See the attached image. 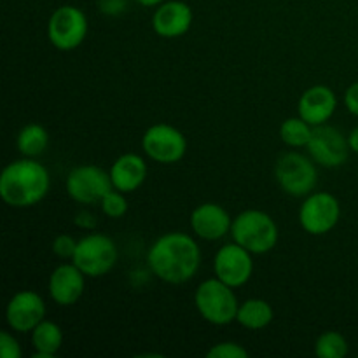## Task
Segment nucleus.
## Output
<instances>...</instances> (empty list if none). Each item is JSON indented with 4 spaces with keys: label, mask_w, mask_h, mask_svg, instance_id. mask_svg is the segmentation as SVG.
<instances>
[{
    "label": "nucleus",
    "mask_w": 358,
    "mask_h": 358,
    "mask_svg": "<svg viewBox=\"0 0 358 358\" xmlns=\"http://www.w3.org/2000/svg\"><path fill=\"white\" fill-rule=\"evenodd\" d=\"M100 210L105 217L108 219H121L128 212V199H126L124 192L117 191V189H110L107 194L101 198Z\"/></svg>",
    "instance_id": "b1692460"
},
{
    "label": "nucleus",
    "mask_w": 358,
    "mask_h": 358,
    "mask_svg": "<svg viewBox=\"0 0 358 358\" xmlns=\"http://www.w3.org/2000/svg\"><path fill=\"white\" fill-rule=\"evenodd\" d=\"M194 21L191 6L182 0H166L152 14V28L159 37L178 38L187 34Z\"/></svg>",
    "instance_id": "dca6fc26"
},
{
    "label": "nucleus",
    "mask_w": 358,
    "mask_h": 358,
    "mask_svg": "<svg viewBox=\"0 0 358 358\" xmlns=\"http://www.w3.org/2000/svg\"><path fill=\"white\" fill-rule=\"evenodd\" d=\"M16 147L23 157L37 159L49 147L48 129L42 124H37V122H30V124L23 126L16 136Z\"/></svg>",
    "instance_id": "412c9836"
},
{
    "label": "nucleus",
    "mask_w": 358,
    "mask_h": 358,
    "mask_svg": "<svg viewBox=\"0 0 358 358\" xmlns=\"http://www.w3.org/2000/svg\"><path fill=\"white\" fill-rule=\"evenodd\" d=\"M119 261V250L115 241L103 233H94L80 238L77 241L76 254L72 262L87 276V278H101L115 268Z\"/></svg>",
    "instance_id": "423d86ee"
},
{
    "label": "nucleus",
    "mask_w": 358,
    "mask_h": 358,
    "mask_svg": "<svg viewBox=\"0 0 358 358\" xmlns=\"http://www.w3.org/2000/svg\"><path fill=\"white\" fill-rule=\"evenodd\" d=\"M0 357L2 358H21L23 350H21L20 341L10 334L9 331L0 332Z\"/></svg>",
    "instance_id": "bb28decb"
},
{
    "label": "nucleus",
    "mask_w": 358,
    "mask_h": 358,
    "mask_svg": "<svg viewBox=\"0 0 358 358\" xmlns=\"http://www.w3.org/2000/svg\"><path fill=\"white\" fill-rule=\"evenodd\" d=\"M273 318H275V310L268 301L261 297H252L240 303L236 315V322L247 331H262L271 325Z\"/></svg>",
    "instance_id": "6ab92c4d"
},
{
    "label": "nucleus",
    "mask_w": 358,
    "mask_h": 358,
    "mask_svg": "<svg viewBox=\"0 0 358 358\" xmlns=\"http://www.w3.org/2000/svg\"><path fill=\"white\" fill-rule=\"evenodd\" d=\"M313 135V126L304 121L303 117H289L280 124V138L287 147L303 149L310 143Z\"/></svg>",
    "instance_id": "4be33fe9"
},
{
    "label": "nucleus",
    "mask_w": 358,
    "mask_h": 358,
    "mask_svg": "<svg viewBox=\"0 0 358 358\" xmlns=\"http://www.w3.org/2000/svg\"><path fill=\"white\" fill-rule=\"evenodd\" d=\"M136 3H140V6L143 7H157L161 6L163 2H166V0H135Z\"/></svg>",
    "instance_id": "2f4dec72"
},
{
    "label": "nucleus",
    "mask_w": 358,
    "mask_h": 358,
    "mask_svg": "<svg viewBox=\"0 0 358 358\" xmlns=\"http://www.w3.org/2000/svg\"><path fill=\"white\" fill-rule=\"evenodd\" d=\"M231 238L254 255H264L278 245L280 229L269 213L250 208L234 217Z\"/></svg>",
    "instance_id": "7ed1b4c3"
},
{
    "label": "nucleus",
    "mask_w": 358,
    "mask_h": 358,
    "mask_svg": "<svg viewBox=\"0 0 358 358\" xmlns=\"http://www.w3.org/2000/svg\"><path fill=\"white\" fill-rule=\"evenodd\" d=\"M77 241L73 236L70 234H58V236L52 240V254L59 259H70L72 261L73 254H76V248H77Z\"/></svg>",
    "instance_id": "a878e982"
},
{
    "label": "nucleus",
    "mask_w": 358,
    "mask_h": 358,
    "mask_svg": "<svg viewBox=\"0 0 358 358\" xmlns=\"http://www.w3.org/2000/svg\"><path fill=\"white\" fill-rule=\"evenodd\" d=\"M189 226L192 234L199 240L219 241L231 234L233 217L219 203H201L191 212Z\"/></svg>",
    "instance_id": "4468645a"
},
{
    "label": "nucleus",
    "mask_w": 358,
    "mask_h": 358,
    "mask_svg": "<svg viewBox=\"0 0 358 358\" xmlns=\"http://www.w3.org/2000/svg\"><path fill=\"white\" fill-rule=\"evenodd\" d=\"M206 357L212 358H248V350L240 343L224 341L217 343L206 352Z\"/></svg>",
    "instance_id": "393cba45"
},
{
    "label": "nucleus",
    "mask_w": 358,
    "mask_h": 358,
    "mask_svg": "<svg viewBox=\"0 0 358 358\" xmlns=\"http://www.w3.org/2000/svg\"><path fill=\"white\" fill-rule=\"evenodd\" d=\"M213 273L233 289L247 285L254 275V254L236 241L222 245L213 257Z\"/></svg>",
    "instance_id": "9b49d317"
},
{
    "label": "nucleus",
    "mask_w": 358,
    "mask_h": 358,
    "mask_svg": "<svg viewBox=\"0 0 358 358\" xmlns=\"http://www.w3.org/2000/svg\"><path fill=\"white\" fill-rule=\"evenodd\" d=\"M142 149L149 159L157 164H175L187 152V138L175 126L157 122L142 135Z\"/></svg>",
    "instance_id": "1a4fd4ad"
},
{
    "label": "nucleus",
    "mask_w": 358,
    "mask_h": 358,
    "mask_svg": "<svg viewBox=\"0 0 358 358\" xmlns=\"http://www.w3.org/2000/svg\"><path fill=\"white\" fill-rule=\"evenodd\" d=\"M348 143H350V149H352V152L358 154V126H357V128H353L352 131H350Z\"/></svg>",
    "instance_id": "7c9ffc66"
},
{
    "label": "nucleus",
    "mask_w": 358,
    "mask_h": 358,
    "mask_svg": "<svg viewBox=\"0 0 358 358\" xmlns=\"http://www.w3.org/2000/svg\"><path fill=\"white\" fill-rule=\"evenodd\" d=\"M234 290L236 289L220 282L217 276L199 283L194 292V306L199 317L217 327L236 322L240 303Z\"/></svg>",
    "instance_id": "20e7f679"
},
{
    "label": "nucleus",
    "mask_w": 358,
    "mask_h": 358,
    "mask_svg": "<svg viewBox=\"0 0 358 358\" xmlns=\"http://www.w3.org/2000/svg\"><path fill=\"white\" fill-rule=\"evenodd\" d=\"M341 219L339 199L329 191H313L299 206V224L304 233L324 236L331 233Z\"/></svg>",
    "instance_id": "0eeeda50"
},
{
    "label": "nucleus",
    "mask_w": 358,
    "mask_h": 358,
    "mask_svg": "<svg viewBox=\"0 0 358 358\" xmlns=\"http://www.w3.org/2000/svg\"><path fill=\"white\" fill-rule=\"evenodd\" d=\"M73 222H76V226L80 227V229L93 231L94 227H96V217H94L90 210H80L76 215V219H73Z\"/></svg>",
    "instance_id": "c756f323"
},
{
    "label": "nucleus",
    "mask_w": 358,
    "mask_h": 358,
    "mask_svg": "<svg viewBox=\"0 0 358 358\" xmlns=\"http://www.w3.org/2000/svg\"><path fill=\"white\" fill-rule=\"evenodd\" d=\"M306 149L311 159L320 164L322 168L343 166L348 161L350 152H352L348 136L343 135L341 129L329 124L315 126L313 135H311Z\"/></svg>",
    "instance_id": "f8f14e48"
},
{
    "label": "nucleus",
    "mask_w": 358,
    "mask_h": 358,
    "mask_svg": "<svg viewBox=\"0 0 358 358\" xmlns=\"http://www.w3.org/2000/svg\"><path fill=\"white\" fill-rule=\"evenodd\" d=\"M126 6H128L126 0H100L101 13L107 16H119L121 13H124Z\"/></svg>",
    "instance_id": "c85d7f7f"
},
{
    "label": "nucleus",
    "mask_w": 358,
    "mask_h": 358,
    "mask_svg": "<svg viewBox=\"0 0 358 358\" xmlns=\"http://www.w3.org/2000/svg\"><path fill=\"white\" fill-rule=\"evenodd\" d=\"M147 266L161 282L182 285L191 282L201 266V248L194 236L180 231L164 233L150 245Z\"/></svg>",
    "instance_id": "f257e3e1"
},
{
    "label": "nucleus",
    "mask_w": 358,
    "mask_h": 358,
    "mask_svg": "<svg viewBox=\"0 0 358 358\" xmlns=\"http://www.w3.org/2000/svg\"><path fill=\"white\" fill-rule=\"evenodd\" d=\"M35 358H52L63 346V331L56 322L44 320L30 332Z\"/></svg>",
    "instance_id": "aec40b11"
},
{
    "label": "nucleus",
    "mask_w": 358,
    "mask_h": 358,
    "mask_svg": "<svg viewBox=\"0 0 358 358\" xmlns=\"http://www.w3.org/2000/svg\"><path fill=\"white\" fill-rule=\"evenodd\" d=\"M51 189L48 168L34 157H21L7 164L0 175V198L10 208H31Z\"/></svg>",
    "instance_id": "f03ea898"
},
{
    "label": "nucleus",
    "mask_w": 358,
    "mask_h": 358,
    "mask_svg": "<svg viewBox=\"0 0 358 358\" xmlns=\"http://www.w3.org/2000/svg\"><path fill=\"white\" fill-rule=\"evenodd\" d=\"M86 278L87 276L73 262H63V264L56 266L51 275H49V297L58 306H73L84 296Z\"/></svg>",
    "instance_id": "2eb2a0df"
},
{
    "label": "nucleus",
    "mask_w": 358,
    "mask_h": 358,
    "mask_svg": "<svg viewBox=\"0 0 358 358\" xmlns=\"http://www.w3.org/2000/svg\"><path fill=\"white\" fill-rule=\"evenodd\" d=\"M338 110V96L332 87L317 84L301 94L297 101V114L311 126L327 124Z\"/></svg>",
    "instance_id": "f3484780"
},
{
    "label": "nucleus",
    "mask_w": 358,
    "mask_h": 358,
    "mask_svg": "<svg viewBox=\"0 0 358 358\" xmlns=\"http://www.w3.org/2000/svg\"><path fill=\"white\" fill-rule=\"evenodd\" d=\"M45 318V303L35 290H20L6 306V322L10 331L28 334Z\"/></svg>",
    "instance_id": "ddd939ff"
},
{
    "label": "nucleus",
    "mask_w": 358,
    "mask_h": 358,
    "mask_svg": "<svg viewBox=\"0 0 358 358\" xmlns=\"http://www.w3.org/2000/svg\"><path fill=\"white\" fill-rule=\"evenodd\" d=\"M343 101H345V107L348 108L350 114L358 117V83H353L352 86L345 91Z\"/></svg>",
    "instance_id": "cd10ccee"
},
{
    "label": "nucleus",
    "mask_w": 358,
    "mask_h": 358,
    "mask_svg": "<svg viewBox=\"0 0 358 358\" xmlns=\"http://www.w3.org/2000/svg\"><path fill=\"white\" fill-rule=\"evenodd\" d=\"M112 185V178L108 171L96 164H80L76 166L65 180V191L72 201L79 205H94L100 203Z\"/></svg>",
    "instance_id": "9d476101"
},
{
    "label": "nucleus",
    "mask_w": 358,
    "mask_h": 358,
    "mask_svg": "<svg viewBox=\"0 0 358 358\" xmlns=\"http://www.w3.org/2000/svg\"><path fill=\"white\" fill-rule=\"evenodd\" d=\"M275 178L285 194L292 198H306L317 189L318 170L317 163L310 154L290 150L280 156L275 164Z\"/></svg>",
    "instance_id": "39448f33"
},
{
    "label": "nucleus",
    "mask_w": 358,
    "mask_h": 358,
    "mask_svg": "<svg viewBox=\"0 0 358 358\" xmlns=\"http://www.w3.org/2000/svg\"><path fill=\"white\" fill-rule=\"evenodd\" d=\"M90 23L83 9L76 6H59L49 16L48 38L58 51H73L87 37Z\"/></svg>",
    "instance_id": "6e6552de"
},
{
    "label": "nucleus",
    "mask_w": 358,
    "mask_h": 358,
    "mask_svg": "<svg viewBox=\"0 0 358 358\" xmlns=\"http://www.w3.org/2000/svg\"><path fill=\"white\" fill-rule=\"evenodd\" d=\"M348 352V341L338 331L324 332L315 341V355L318 358H345Z\"/></svg>",
    "instance_id": "5701e85b"
},
{
    "label": "nucleus",
    "mask_w": 358,
    "mask_h": 358,
    "mask_svg": "<svg viewBox=\"0 0 358 358\" xmlns=\"http://www.w3.org/2000/svg\"><path fill=\"white\" fill-rule=\"evenodd\" d=\"M108 173H110L114 189L129 194V192H135L142 187L143 182L147 180L149 168H147L145 159L140 154L126 152L112 163Z\"/></svg>",
    "instance_id": "a211bd4d"
}]
</instances>
